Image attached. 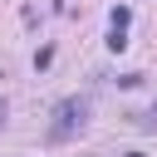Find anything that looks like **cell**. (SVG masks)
<instances>
[{
  "instance_id": "obj_1",
  "label": "cell",
  "mask_w": 157,
  "mask_h": 157,
  "mask_svg": "<svg viewBox=\"0 0 157 157\" xmlns=\"http://www.w3.org/2000/svg\"><path fill=\"white\" fill-rule=\"evenodd\" d=\"M88 123V98L83 93H69L59 108H54V123H49V142H69L78 128Z\"/></svg>"
},
{
  "instance_id": "obj_2",
  "label": "cell",
  "mask_w": 157,
  "mask_h": 157,
  "mask_svg": "<svg viewBox=\"0 0 157 157\" xmlns=\"http://www.w3.org/2000/svg\"><path fill=\"white\" fill-rule=\"evenodd\" d=\"M132 25V10L128 5H113V15H108V29H128Z\"/></svg>"
},
{
  "instance_id": "obj_3",
  "label": "cell",
  "mask_w": 157,
  "mask_h": 157,
  "mask_svg": "<svg viewBox=\"0 0 157 157\" xmlns=\"http://www.w3.org/2000/svg\"><path fill=\"white\" fill-rule=\"evenodd\" d=\"M137 128H157V103H152V113H142V118H137Z\"/></svg>"
},
{
  "instance_id": "obj_4",
  "label": "cell",
  "mask_w": 157,
  "mask_h": 157,
  "mask_svg": "<svg viewBox=\"0 0 157 157\" xmlns=\"http://www.w3.org/2000/svg\"><path fill=\"white\" fill-rule=\"evenodd\" d=\"M5 113H10V103H5V98H0V128H5Z\"/></svg>"
},
{
  "instance_id": "obj_5",
  "label": "cell",
  "mask_w": 157,
  "mask_h": 157,
  "mask_svg": "<svg viewBox=\"0 0 157 157\" xmlns=\"http://www.w3.org/2000/svg\"><path fill=\"white\" fill-rule=\"evenodd\" d=\"M128 157H147V152H128Z\"/></svg>"
}]
</instances>
